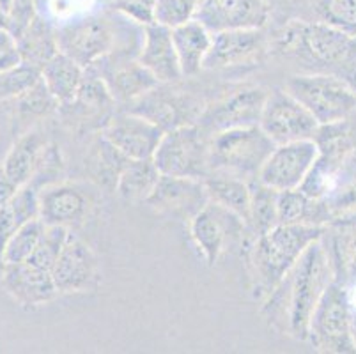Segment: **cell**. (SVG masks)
<instances>
[{
	"instance_id": "21",
	"label": "cell",
	"mask_w": 356,
	"mask_h": 354,
	"mask_svg": "<svg viewBox=\"0 0 356 354\" xmlns=\"http://www.w3.org/2000/svg\"><path fill=\"white\" fill-rule=\"evenodd\" d=\"M137 61L160 83H174L183 78L179 58L174 47L172 29L156 24V22L144 27V38H142Z\"/></svg>"
},
{
	"instance_id": "13",
	"label": "cell",
	"mask_w": 356,
	"mask_h": 354,
	"mask_svg": "<svg viewBox=\"0 0 356 354\" xmlns=\"http://www.w3.org/2000/svg\"><path fill=\"white\" fill-rule=\"evenodd\" d=\"M87 70L95 71L108 87L112 97L119 102L134 103L135 99L160 86L156 78L138 63L137 57L129 58L121 51H110Z\"/></svg>"
},
{
	"instance_id": "4",
	"label": "cell",
	"mask_w": 356,
	"mask_h": 354,
	"mask_svg": "<svg viewBox=\"0 0 356 354\" xmlns=\"http://www.w3.org/2000/svg\"><path fill=\"white\" fill-rule=\"evenodd\" d=\"M277 144L261 126L234 128L211 136L209 160L211 172L227 174L245 181H254L264 167ZM209 172V174H211Z\"/></svg>"
},
{
	"instance_id": "26",
	"label": "cell",
	"mask_w": 356,
	"mask_h": 354,
	"mask_svg": "<svg viewBox=\"0 0 356 354\" xmlns=\"http://www.w3.org/2000/svg\"><path fill=\"white\" fill-rule=\"evenodd\" d=\"M278 223H307L321 225L333 218L326 199H312L305 191H278Z\"/></svg>"
},
{
	"instance_id": "9",
	"label": "cell",
	"mask_w": 356,
	"mask_h": 354,
	"mask_svg": "<svg viewBox=\"0 0 356 354\" xmlns=\"http://www.w3.org/2000/svg\"><path fill=\"white\" fill-rule=\"evenodd\" d=\"M259 126L278 145L316 138L321 124L293 94L273 90L268 94Z\"/></svg>"
},
{
	"instance_id": "17",
	"label": "cell",
	"mask_w": 356,
	"mask_h": 354,
	"mask_svg": "<svg viewBox=\"0 0 356 354\" xmlns=\"http://www.w3.org/2000/svg\"><path fill=\"white\" fill-rule=\"evenodd\" d=\"M270 18L266 0H197L195 19L215 32L262 29Z\"/></svg>"
},
{
	"instance_id": "40",
	"label": "cell",
	"mask_w": 356,
	"mask_h": 354,
	"mask_svg": "<svg viewBox=\"0 0 356 354\" xmlns=\"http://www.w3.org/2000/svg\"><path fill=\"white\" fill-rule=\"evenodd\" d=\"M154 4L156 0H112V9L145 27L154 22Z\"/></svg>"
},
{
	"instance_id": "12",
	"label": "cell",
	"mask_w": 356,
	"mask_h": 354,
	"mask_svg": "<svg viewBox=\"0 0 356 354\" xmlns=\"http://www.w3.org/2000/svg\"><path fill=\"white\" fill-rule=\"evenodd\" d=\"M270 43L262 29H232L213 34L204 70L229 71L255 66L266 55Z\"/></svg>"
},
{
	"instance_id": "28",
	"label": "cell",
	"mask_w": 356,
	"mask_h": 354,
	"mask_svg": "<svg viewBox=\"0 0 356 354\" xmlns=\"http://www.w3.org/2000/svg\"><path fill=\"white\" fill-rule=\"evenodd\" d=\"M326 250L332 259L333 271H335V280L348 285H356V222L341 223L337 225L332 236L325 232L323 236Z\"/></svg>"
},
{
	"instance_id": "37",
	"label": "cell",
	"mask_w": 356,
	"mask_h": 354,
	"mask_svg": "<svg viewBox=\"0 0 356 354\" xmlns=\"http://www.w3.org/2000/svg\"><path fill=\"white\" fill-rule=\"evenodd\" d=\"M40 80L41 71L25 63L0 71V102H13L32 89Z\"/></svg>"
},
{
	"instance_id": "25",
	"label": "cell",
	"mask_w": 356,
	"mask_h": 354,
	"mask_svg": "<svg viewBox=\"0 0 356 354\" xmlns=\"http://www.w3.org/2000/svg\"><path fill=\"white\" fill-rule=\"evenodd\" d=\"M35 218H40V188L29 181L4 206H0V262L13 234Z\"/></svg>"
},
{
	"instance_id": "3",
	"label": "cell",
	"mask_w": 356,
	"mask_h": 354,
	"mask_svg": "<svg viewBox=\"0 0 356 354\" xmlns=\"http://www.w3.org/2000/svg\"><path fill=\"white\" fill-rule=\"evenodd\" d=\"M326 227L307 223H278L255 238L250 252L254 268V289L259 298H266L300 261L314 241L321 239Z\"/></svg>"
},
{
	"instance_id": "32",
	"label": "cell",
	"mask_w": 356,
	"mask_h": 354,
	"mask_svg": "<svg viewBox=\"0 0 356 354\" xmlns=\"http://www.w3.org/2000/svg\"><path fill=\"white\" fill-rule=\"evenodd\" d=\"M128 161V156L122 154L119 149H115L106 140L105 136H102V140L92 145V151H90L89 160H87V167H89L92 179H96L103 186H110L115 190L119 175H121L122 168L126 167Z\"/></svg>"
},
{
	"instance_id": "15",
	"label": "cell",
	"mask_w": 356,
	"mask_h": 354,
	"mask_svg": "<svg viewBox=\"0 0 356 354\" xmlns=\"http://www.w3.org/2000/svg\"><path fill=\"white\" fill-rule=\"evenodd\" d=\"M129 112L145 117L163 131L181 128L186 124H195L202 115L204 108L200 102L179 90H163L160 86L149 90L142 97L135 99L134 108Z\"/></svg>"
},
{
	"instance_id": "44",
	"label": "cell",
	"mask_w": 356,
	"mask_h": 354,
	"mask_svg": "<svg viewBox=\"0 0 356 354\" xmlns=\"http://www.w3.org/2000/svg\"><path fill=\"white\" fill-rule=\"evenodd\" d=\"M11 9H13V0H0V13H4V15L9 18Z\"/></svg>"
},
{
	"instance_id": "14",
	"label": "cell",
	"mask_w": 356,
	"mask_h": 354,
	"mask_svg": "<svg viewBox=\"0 0 356 354\" xmlns=\"http://www.w3.org/2000/svg\"><path fill=\"white\" fill-rule=\"evenodd\" d=\"M268 92L262 89L238 90L222 102L204 108L197 124L209 136L234 128L259 126Z\"/></svg>"
},
{
	"instance_id": "5",
	"label": "cell",
	"mask_w": 356,
	"mask_h": 354,
	"mask_svg": "<svg viewBox=\"0 0 356 354\" xmlns=\"http://www.w3.org/2000/svg\"><path fill=\"white\" fill-rule=\"evenodd\" d=\"M286 90L293 94L321 126L348 121L356 113V89L337 74H294L287 80Z\"/></svg>"
},
{
	"instance_id": "43",
	"label": "cell",
	"mask_w": 356,
	"mask_h": 354,
	"mask_svg": "<svg viewBox=\"0 0 356 354\" xmlns=\"http://www.w3.org/2000/svg\"><path fill=\"white\" fill-rule=\"evenodd\" d=\"M326 202L332 211V216L356 213V181L342 188L341 191H337L332 199H326Z\"/></svg>"
},
{
	"instance_id": "6",
	"label": "cell",
	"mask_w": 356,
	"mask_h": 354,
	"mask_svg": "<svg viewBox=\"0 0 356 354\" xmlns=\"http://www.w3.org/2000/svg\"><path fill=\"white\" fill-rule=\"evenodd\" d=\"M119 15V13H118ZM131 19L126 16L90 15L57 29L59 50L87 70L99 58L118 50L121 34Z\"/></svg>"
},
{
	"instance_id": "8",
	"label": "cell",
	"mask_w": 356,
	"mask_h": 354,
	"mask_svg": "<svg viewBox=\"0 0 356 354\" xmlns=\"http://www.w3.org/2000/svg\"><path fill=\"white\" fill-rule=\"evenodd\" d=\"M309 342L321 353H356L353 305L348 287L332 282L317 303L309 326Z\"/></svg>"
},
{
	"instance_id": "22",
	"label": "cell",
	"mask_w": 356,
	"mask_h": 354,
	"mask_svg": "<svg viewBox=\"0 0 356 354\" xmlns=\"http://www.w3.org/2000/svg\"><path fill=\"white\" fill-rule=\"evenodd\" d=\"M89 206L87 195L73 184H48L40 190V218L47 225L70 229L86 218Z\"/></svg>"
},
{
	"instance_id": "42",
	"label": "cell",
	"mask_w": 356,
	"mask_h": 354,
	"mask_svg": "<svg viewBox=\"0 0 356 354\" xmlns=\"http://www.w3.org/2000/svg\"><path fill=\"white\" fill-rule=\"evenodd\" d=\"M22 63L18 39L9 29H0V71L15 67Z\"/></svg>"
},
{
	"instance_id": "24",
	"label": "cell",
	"mask_w": 356,
	"mask_h": 354,
	"mask_svg": "<svg viewBox=\"0 0 356 354\" xmlns=\"http://www.w3.org/2000/svg\"><path fill=\"white\" fill-rule=\"evenodd\" d=\"M86 67L80 66L74 58L59 51L48 61L41 70V80L59 105L67 106L76 99L82 89Z\"/></svg>"
},
{
	"instance_id": "41",
	"label": "cell",
	"mask_w": 356,
	"mask_h": 354,
	"mask_svg": "<svg viewBox=\"0 0 356 354\" xmlns=\"http://www.w3.org/2000/svg\"><path fill=\"white\" fill-rule=\"evenodd\" d=\"M35 16H38V13H35V0H13L8 29L15 35H20L22 31L31 24Z\"/></svg>"
},
{
	"instance_id": "30",
	"label": "cell",
	"mask_w": 356,
	"mask_h": 354,
	"mask_svg": "<svg viewBox=\"0 0 356 354\" xmlns=\"http://www.w3.org/2000/svg\"><path fill=\"white\" fill-rule=\"evenodd\" d=\"M206 190L209 195V202H215L225 209L232 211L234 214L241 216L248 225L250 218V183L239 177H232L227 174H211L204 179Z\"/></svg>"
},
{
	"instance_id": "36",
	"label": "cell",
	"mask_w": 356,
	"mask_h": 354,
	"mask_svg": "<svg viewBox=\"0 0 356 354\" xmlns=\"http://www.w3.org/2000/svg\"><path fill=\"white\" fill-rule=\"evenodd\" d=\"M70 229L63 225H47L44 223V230L41 234V239L32 252L31 259L27 262L40 268L51 271L55 261L59 257V253L63 252L64 245H66L67 238H70Z\"/></svg>"
},
{
	"instance_id": "33",
	"label": "cell",
	"mask_w": 356,
	"mask_h": 354,
	"mask_svg": "<svg viewBox=\"0 0 356 354\" xmlns=\"http://www.w3.org/2000/svg\"><path fill=\"white\" fill-rule=\"evenodd\" d=\"M250 218L248 229L255 238L278 225V191L262 184L259 179L250 181Z\"/></svg>"
},
{
	"instance_id": "1",
	"label": "cell",
	"mask_w": 356,
	"mask_h": 354,
	"mask_svg": "<svg viewBox=\"0 0 356 354\" xmlns=\"http://www.w3.org/2000/svg\"><path fill=\"white\" fill-rule=\"evenodd\" d=\"M332 282H335V271L321 238L303 252L300 261L264 298L262 312L278 331L298 340H309L312 314Z\"/></svg>"
},
{
	"instance_id": "2",
	"label": "cell",
	"mask_w": 356,
	"mask_h": 354,
	"mask_svg": "<svg viewBox=\"0 0 356 354\" xmlns=\"http://www.w3.org/2000/svg\"><path fill=\"white\" fill-rule=\"evenodd\" d=\"M273 48L284 57L300 58L314 73L344 78L356 89V38L325 22L293 19L277 34Z\"/></svg>"
},
{
	"instance_id": "16",
	"label": "cell",
	"mask_w": 356,
	"mask_h": 354,
	"mask_svg": "<svg viewBox=\"0 0 356 354\" xmlns=\"http://www.w3.org/2000/svg\"><path fill=\"white\" fill-rule=\"evenodd\" d=\"M156 213L190 222L209 204L206 184L200 179L160 175L153 193L145 200Z\"/></svg>"
},
{
	"instance_id": "34",
	"label": "cell",
	"mask_w": 356,
	"mask_h": 354,
	"mask_svg": "<svg viewBox=\"0 0 356 354\" xmlns=\"http://www.w3.org/2000/svg\"><path fill=\"white\" fill-rule=\"evenodd\" d=\"M44 230V222L41 218H35L22 225L11 236V239L6 245L2 253V264H16V262H27L31 259L32 252L35 250L41 239V234Z\"/></svg>"
},
{
	"instance_id": "39",
	"label": "cell",
	"mask_w": 356,
	"mask_h": 354,
	"mask_svg": "<svg viewBox=\"0 0 356 354\" xmlns=\"http://www.w3.org/2000/svg\"><path fill=\"white\" fill-rule=\"evenodd\" d=\"M13 102H15L16 110L25 117L48 115L50 112H54L55 106H59V102L51 96L43 80H40L32 89H29L27 92L13 99Z\"/></svg>"
},
{
	"instance_id": "10",
	"label": "cell",
	"mask_w": 356,
	"mask_h": 354,
	"mask_svg": "<svg viewBox=\"0 0 356 354\" xmlns=\"http://www.w3.org/2000/svg\"><path fill=\"white\" fill-rule=\"evenodd\" d=\"M247 229L241 216L215 202H209L190 220L192 239L209 266L216 264L225 250L243 241Z\"/></svg>"
},
{
	"instance_id": "19",
	"label": "cell",
	"mask_w": 356,
	"mask_h": 354,
	"mask_svg": "<svg viewBox=\"0 0 356 354\" xmlns=\"http://www.w3.org/2000/svg\"><path fill=\"white\" fill-rule=\"evenodd\" d=\"M165 131L145 117L134 112L112 117L103 136L129 160H153Z\"/></svg>"
},
{
	"instance_id": "27",
	"label": "cell",
	"mask_w": 356,
	"mask_h": 354,
	"mask_svg": "<svg viewBox=\"0 0 356 354\" xmlns=\"http://www.w3.org/2000/svg\"><path fill=\"white\" fill-rule=\"evenodd\" d=\"M16 39H18V47H20L22 63L31 64L40 71L54 55L60 51L57 31H54L50 22L41 18L40 15L22 31L20 35H16Z\"/></svg>"
},
{
	"instance_id": "7",
	"label": "cell",
	"mask_w": 356,
	"mask_h": 354,
	"mask_svg": "<svg viewBox=\"0 0 356 354\" xmlns=\"http://www.w3.org/2000/svg\"><path fill=\"white\" fill-rule=\"evenodd\" d=\"M211 136L199 124H186L165 131L153 161L161 175L204 181L211 172Z\"/></svg>"
},
{
	"instance_id": "31",
	"label": "cell",
	"mask_w": 356,
	"mask_h": 354,
	"mask_svg": "<svg viewBox=\"0 0 356 354\" xmlns=\"http://www.w3.org/2000/svg\"><path fill=\"white\" fill-rule=\"evenodd\" d=\"M160 175L153 160H129L119 175L115 191L128 202H145Z\"/></svg>"
},
{
	"instance_id": "23",
	"label": "cell",
	"mask_w": 356,
	"mask_h": 354,
	"mask_svg": "<svg viewBox=\"0 0 356 354\" xmlns=\"http://www.w3.org/2000/svg\"><path fill=\"white\" fill-rule=\"evenodd\" d=\"M174 47L179 58L183 77H193L204 70V63L213 45V32L197 19L172 29Z\"/></svg>"
},
{
	"instance_id": "29",
	"label": "cell",
	"mask_w": 356,
	"mask_h": 354,
	"mask_svg": "<svg viewBox=\"0 0 356 354\" xmlns=\"http://www.w3.org/2000/svg\"><path fill=\"white\" fill-rule=\"evenodd\" d=\"M44 149H47V144L40 136V133H27L13 145L11 151L6 156L4 163L0 167L16 186H24L35 175Z\"/></svg>"
},
{
	"instance_id": "35",
	"label": "cell",
	"mask_w": 356,
	"mask_h": 354,
	"mask_svg": "<svg viewBox=\"0 0 356 354\" xmlns=\"http://www.w3.org/2000/svg\"><path fill=\"white\" fill-rule=\"evenodd\" d=\"M317 22L342 29L356 38V0H314Z\"/></svg>"
},
{
	"instance_id": "20",
	"label": "cell",
	"mask_w": 356,
	"mask_h": 354,
	"mask_svg": "<svg viewBox=\"0 0 356 354\" xmlns=\"http://www.w3.org/2000/svg\"><path fill=\"white\" fill-rule=\"evenodd\" d=\"M2 285L9 296L24 307L47 305L60 294L51 271L31 262L2 264Z\"/></svg>"
},
{
	"instance_id": "18",
	"label": "cell",
	"mask_w": 356,
	"mask_h": 354,
	"mask_svg": "<svg viewBox=\"0 0 356 354\" xmlns=\"http://www.w3.org/2000/svg\"><path fill=\"white\" fill-rule=\"evenodd\" d=\"M51 277L60 294L95 291L99 285L98 259L82 239L70 234L51 268Z\"/></svg>"
},
{
	"instance_id": "38",
	"label": "cell",
	"mask_w": 356,
	"mask_h": 354,
	"mask_svg": "<svg viewBox=\"0 0 356 354\" xmlns=\"http://www.w3.org/2000/svg\"><path fill=\"white\" fill-rule=\"evenodd\" d=\"M197 0H156L154 22L168 29H176L195 19Z\"/></svg>"
},
{
	"instance_id": "11",
	"label": "cell",
	"mask_w": 356,
	"mask_h": 354,
	"mask_svg": "<svg viewBox=\"0 0 356 354\" xmlns=\"http://www.w3.org/2000/svg\"><path fill=\"white\" fill-rule=\"evenodd\" d=\"M317 156L319 145L314 138L278 144L259 172L257 179L277 191L298 190L317 161Z\"/></svg>"
}]
</instances>
